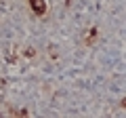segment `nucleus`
Listing matches in <instances>:
<instances>
[{"label": "nucleus", "mask_w": 126, "mask_h": 118, "mask_svg": "<svg viewBox=\"0 0 126 118\" xmlns=\"http://www.w3.org/2000/svg\"><path fill=\"white\" fill-rule=\"evenodd\" d=\"M32 4H36L38 11H42V2H40V0H32Z\"/></svg>", "instance_id": "obj_1"}]
</instances>
